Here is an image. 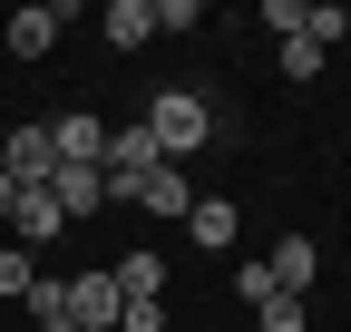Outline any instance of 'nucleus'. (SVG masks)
<instances>
[{
  "label": "nucleus",
  "instance_id": "nucleus-1",
  "mask_svg": "<svg viewBox=\"0 0 351 332\" xmlns=\"http://www.w3.org/2000/svg\"><path fill=\"white\" fill-rule=\"evenodd\" d=\"M137 117H147V137H156V156H166V166H186V156L215 137V108H205L195 88H156Z\"/></svg>",
  "mask_w": 351,
  "mask_h": 332
},
{
  "label": "nucleus",
  "instance_id": "nucleus-2",
  "mask_svg": "<svg viewBox=\"0 0 351 332\" xmlns=\"http://www.w3.org/2000/svg\"><path fill=\"white\" fill-rule=\"evenodd\" d=\"M59 294H69V332H117V274L108 264H78V274H59Z\"/></svg>",
  "mask_w": 351,
  "mask_h": 332
},
{
  "label": "nucleus",
  "instance_id": "nucleus-3",
  "mask_svg": "<svg viewBox=\"0 0 351 332\" xmlns=\"http://www.w3.org/2000/svg\"><path fill=\"white\" fill-rule=\"evenodd\" d=\"M49 147H59V166H108V117L59 108V117H49Z\"/></svg>",
  "mask_w": 351,
  "mask_h": 332
},
{
  "label": "nucleus",
  "instance_id": "nucleus-4",
  "mask_svg": "<svg viewBox=\"0 0 351 332\" xmlns=\"http://www.w3.org/2000/svg\"><path fill=\"white\" fill-rule=\"evenodd\" d=\"M0 49H10V59H49L59 49V10H49V0L10 10V20H0Z\"/></svg>",
  "mask_w": 351,
  "mask_h": 332
},
{
  "label": "nucleus",
  "instance_id": "nucleus-5",
  "mask_svg": "<svg viewBox=\"0 0 351 332\" xmlns=\"http://www.w3.org/2000/svg\"><path fill=\"white\" fill-rule=\"evenodd\" d=\"M263 274H274V294L302 303V294H313V274H322V244H313V235H283L274 254H263Z\"/></svg>",
  "mask_w": 351,
  "mask_h": 332
},
{
  "label": "nucleus",
  "instance_id": "nucleus-6",
  "mask_svg": "<svg viewBox=\"0 0 351 332\" xmlns=\"http://www.w3.org/2000/svg\"><path fill=\"white\" fill-rule=\"evenodd\" d=\"M127 205H147V215H166V225H186V205H195V186H186V166H147V176L127 186Z\"/></svg>",
  "mask_w": 351,
  "mask_h": 332
},
{
  "label": "nucleus",
  "instance_id": "nucleus-7",
  "mask_svg": "<svg viewBox=\"0 0 351 332\" xmlns=\"http://www.w3.org/2000/svg\"><path fill=\"white\" fill-rule=\"evenodd\" d=\"M0 166H10L20 186H49V176H59V147H49V128H10V137H0Z\"/></svg>",
  "mask_w": 351,
  "mask_h": 332
},
{
  "label": "nucleus",
  "instance_id": "nucleus-8",
  "mask_svg": "<svg viewBox=\"0 0 351 332\" xmlns=\"http://www.w3.org/2000/svg\"><path fill=\"white\" fill-rule=\"evenodd\" d=\"M49 205H59L69 225L98 215V205H108V166H59V176H49Z\"/></svg>",
  "mask_w": 351,
  "mask_h": 332
},
{
  "label": "nucleus",
  "instance_id": "nucleus-9",
  "mask_svg": "<svg viewBox=\"0 0 351 332\" xmlns=\"http://www.w3.org/2000/svg\"><path fill=\"white\" fill-rule=\"evenodd\" d=\"M59 235H69V215L49 205V186H29L20 215H10V244H20V254H39V244H59Z\"/></svg>",
  "mask_w": 351,
  "mask_h": 332
},
{
  "label": "nucleus",
  "instance_id": "nucleus-10",
  "mask_svg": "<svg viewBox=\"0 0 351 332\" xmlns=\"http://www.w3.org/2000/svg\"><path fill=\"white\" fill-rule=\"evenodd\" d=\"M98 29H108V49H147L156 39V0H108Z\"/></svg>",
  "mask_w": 351,
  "mask_h": 332
},
{
  "label": "nucleus",
  "instance_id": "nucleus-11",
  "mask_svg": "<svg viewBox=\"0 0 351 332\" xmlns=\"http://www.w3.org/2000/svg\"><path fill=\"white\" fill-rule=\"evenodd\" d=\"M186 235L205 244V254H225V244L244 235V215H234V205H225V195H195V205H186Z\"/></svg>",
  "mask_w": 351,
  "mask_h": 332
},
{
  "label": "nucleus",
  "instance_id": "nucleus-12",
  "mask_svg": "<svg viewBox=\"0 0 351 332\" xmlns=\"http://www.w3.org/2000/svg\"><path fill=\"white\" fill-rule=\"evenodd\" d=\"M108 274H117V294H166V254H156V244H137V254H117Z\"/></svg>",
  "mask_w": 351,
  "mask_h": 332
},
{
  "label": "nucleus",
  "instance_id": "nucleus-13",
  "mask_svg": "<svg viewBox=\"0 0 351 332\" xmlns=\"http://www.w3.org/2000/svg\"><path fill=\"white\" fill-rule=\"evenodd\" d=\"M20 303H29V322H39V332H69V294H59V274H39Z\"/></svg>",
  "mask_w": 351,
  "mask_h": 332
},
{
  "label": "nucleus",
  "instance_id": "nucleus-14",
  "mask_svg": "<svg viewBox=\"0 0 351 332\" xmlns=\"http://www.w3.org/2000/svg\"><path fill=\"white\" fill-rule=\"evenodd\" d=\"M302 39H313V49L332 59V39H351V10H332V0H313V10H302Z\"/></svg>",
  "mask_w": 351,
  "mask_h": 332
},
{
  "label": "nucleus",
  "instance_id": "nucleus-15",
  "mask_svg": "<svg viewBox=\"0 0 351 332\" xmlns=\"http://www.w3.org/2000/svg\"><path fill=\"white\" fill-rule=\"evenodd\" d=\"M254 332H313V313H302L293 294H263L254 303Z\"/></svg>",
  "mask_w": 351,
  "mask_h": 332
},
{
  "label": "nucleus",
  "instance_id": "nucleus-16",
  "mask_svg": "<svg viewBox=\"0 0 351 332\" xmlns=\"http://www.w3.org/2000/svg\"><path fill=\"white\" fill-rule=\"evenodd\" d=\"M39 283V254H20V244H0V303H20Z\"/></svg>",
  "mask_w": 351,
  "mask_h": 332
},
{
  "label": "nucleus",
  "instance_id": "nucleus-17",
  "mask_svg": "<svg viewBox=\"0 0 351 332\" xmlns=\"http://www.w3.org/2000/svg\"><path fill=\"white\" fill-rule=\"evenodd\" d=\"M117 332H166V294H127L117 303Z\"/></svg>",
  "mask_w": 351,
  "mask_h": 332
},
{
  "label": "nucleus",
  "instance_id": "nucleus-18",
  "mask_svg": "<svg viewBox=\"0 0 351 332\" xmlns=\"http://www.w3.org/2000/svg\"><path fill=\"white\" fill-rule=\"evenodd\" d=\"M283 78H293V88H313V78H322V49H313V39H283Z\"/></svg>",
  "mask_w": 351,
  "mask_h": 332
},
{
  "label": "nucleus",
  "instance_id": "nucleus-19",
  "mask_svg": "<svg viewBox=\"0 0 351 332\" xmlns=\"http://www.w3.org/2000/svg\"><path fill=\"white\" fill-rule=\"evenodd\" d=\"M20 195H29V186L10 176V166H0V225H10V215H20Z\"/></svg>",
  "mask_w": 351,
  "mask_h": 332
},
{
  "label": "nucleus",
  "instance_id": "nucleus-20",
  "mask_svg": "<svg viewBox=\"0 0 351 332\" xmlns=\"http://www.w3.org/2000/svg\"><path fill=\"white\" fill-rule=\"evenodd\" d=\"M0 137H10V128H0Z\"/></svg>",
  "mask_w": 351,
  "mask_h": 332
},
{
  "label": "nucleus",
  "instance_id": "nucleus-21",
  "mask_svg": "<svg viewBox=\"0 0 351 332\" xmlns=\"http://www.w3.org/2000/svg\"><path fill=\"white\" fill-rule=\"evenodd\" d=\"M205 332H215V322H205Z\"/></svg>",
  "mask_w": 351,
  "mask_h": 332
}]
</instances>
